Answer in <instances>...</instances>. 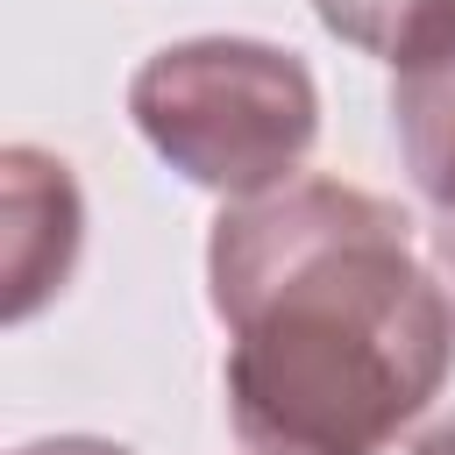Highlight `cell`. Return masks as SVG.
<instances>
[{"label": "cell", "mask_w": 455, "mask_h": 455, "mask_svg": "<svg viewBox=\"0 0 455 455\" xmlns=\"http://www.w3.org/2000/svg\"><path fill=\"white\" fill-rule=\"evenodd\" d=\"M434 455H455V448H434Z\"/></svg>", "instance_id": "cell-4"}, {"label": "cell", "mask_w": 455, "mask_h": 455, "mask_svg": "<svg viewBox=\"0 0 455 455\" xmlns=\"http://www.w3.org/2000/svg\"><path fill=\"white\" fill-rule=\"evenodd\" d=\"M21 455H128V448H107V441H43V448H21Z\"/></svg>", "instance_id": "cell-3"}, {"label": "cell", "mask_w": 455, "mask_h": 455, "mask_svg": "<svg viewBox=\"0 0 455 455\" xmlns=\"http://www.w3.org/2000/svg\"><path fill=\"white\" fill-rule=\"evenodd\" d=\"M135 121L185 178L263 192L313 142V85L263 43H185L135 78Z\"/></svg>", "instance_id": "cell-2"}, {"label": "cell", "mask_w": 455, "mask_h": 455, "mask_svg": "<svg viewBox=\"0 0 455 455\" xmlns=\"http://www.w3.org/2000/svg\"><path fill=\"white\" fill-rule=\"evenodd\" d=\"M213 306L235 327V427L270 455H377L455 377V299L370 192L291 185L228 213Z\"/></svg>", "instance_id": "cell-1"}]
</instances>
